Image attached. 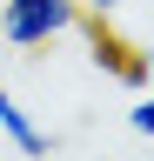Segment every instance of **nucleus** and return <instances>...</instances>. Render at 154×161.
Masks as SVG:
<instances>
[{"label": "nucleus", "mask_w": 154, "mask_h": 161, "mask_svg": "<svg viewBox=\"0 0 154 161\" xmlns=\"http://www.w3.org/2000/svg\"><path fill=\"white\" fill-rule=\"evenodd\" d=\"M127 128L141 134V141H154V94H141V101L127 108Z\"/></svg>", "instance_id": "7ed1b4c3"}, {"label": "nucleus", "mask_w": 154, "mask_h": 161, "mask_svg": "<svg viewBox=\"0 0 154 161\" xmlns=\"http://www.w3.org/2000/svg\"><path fill=\"white\" fill-rule=\"evenodd\" d=\"M74 7H81V14H94V20H114L127 0H74Z\"/></svg>", "instance_id": "20e7f679"}, {"label": "nucleus", "mask_w": 154, "mask_h": 161, "mask_svg": "<svg viewBox=\"0 0 154 161\" xmlns=\"http://www.w3.org/2000/svg\"><path fill=\"white\" fill-rule=\"evenodd\" d=\"M0 134H7L27 161H47V154H54V134H47L27 108H20V94H13V87H0Z\"/></svg>", "instance_id": "f03ea898"}, {"label": "nucleus", "mask_w": 154, "mask_h": 161, "mask_svg": "<svg viewBox=\"0 0 154 161\" xmlns=\"http://www.w3.org/2000/svg\"><path fill=\"white\" fill-rule=\"evenodd\" d=\"M81 7L74 0H0V40L7 47H54L61 34H74Z\"/></svg>", "instance_id": "f257e3e1"}]
</instances>
